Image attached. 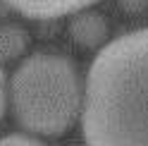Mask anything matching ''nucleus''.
Masks as SVG:
<instances>
[{
  "label": "nucleus",
  "mask_w": 148,
  "mask_h": 146,
  "mask_svg": "<svg viewBox=\"0 0 148 146\" xmlns=\"http://www.w3.org/2000/svg\"><path fill=\"white\" fill-rule=\"evenodd\" d=\"M0 146H45L34 136H26V134H7L0 139Z\"/></svg>",
  "instance_id": "nucleus-6"
},
{
  "label": "nucleus",
  "mask_w": 148,
  "mask_h": 146,
  "mask_svg": "<svg viewBox=\"0 0 148 146\" xmlns=\"http://www.w3.org/2000/svg\"><path fill=\"white\" fill-rule=\"evenodd\" d=\"M86 146H148V26L108 41L81 98Z\"/></svg>",
  "instance_id": "nucleus-1"
},
{
  "label": "nucleus",
  "mask_w": 148,
  "mask_h": 146,
  "mask_svg": "<svg viewBox=\"0 0 148 146\" xmlns=\"http://www.w3.org/2000/svg\"><path fill=\"white\" fill-rule=\"evenodd\" d=\"M29 48V31L19 24H0V62H12L22 58Z\"/></svg>",
  "instance_id": "nucleus-5"
},
{
  "label": "nucleus",
  "mask_w": 148,
  "mask_h": 146,
  "mask_svg": "<svg viewBox=\"0 0 148 146\" xmlns=\"http://www.w3.org/2000/svg\"><path fill=\"white\" fill-rule=\"evenodd\" d=\"M14 117L26 132L60 136L81 115L84 86L69 58L34 53L10 79Z\"/></svg>",
  "instance_id": "nucleus-2"
},
{
  "label": "nucleus",
  "mask_w": 148,
  "mask_h": 146,
  "mask_svg": "<svg viewBox=\"0 0 148 146\" xmlns=\"http://www.w3.org/2000/svg\"><path fill=\"white\" fill-rule=\"evenodd\" d=\"M10 10H17L29 19H58L79 10H88L96 0H5Z\"/></svg>",
  "instance_id": "nucleus-4"
},
{
  "label": "nucleus",
  "mask_w": 148,
  "mask_h": 146,
  "mask_svg": "<svg viewBox=\"0 0 148 146\" xmlns=\"http://www.w3.org/2000/svg\"><path fill=\"white\" fill-rule=\"evenodd\" d=\"M117 5L127 14H141L148 10V0H117Z\"/></svg>",
  "instance_id": "nucleus-7"
},
{
  "label": "nucleus",
  "mask_w": 148,
  "mask_h": 146,
  "mask_svg": "<svg viewBox=\"0 0 148 146\" xmlns=\"http://www.w3.org/2000/svg\"><path fill=\"white\" fill-rule=\"evenodd\" d=\"M5 108H7V89H5V72L0 70V117L5 115Z\"/></svg>",
  "instance_id": "nucleus-8"
},
{
  "label": "nucleus",
  "mask_w": 148,
  "mask_h": 146,
  "mask_svg": "<svg viewBox=\"0 0 148 146\" xmlns=\"http://www.w3.org/2000/svg\"><path fill=\"white\" fill-rule=\"evenodd\" d=\"M108 34H110L108 19L96 10H79L69 19L72 41L77 45H81V48H86V50L103 48L108 43Z\"/></svg>",
  "instance_id": "nucleus-3"
}]
</instances>
